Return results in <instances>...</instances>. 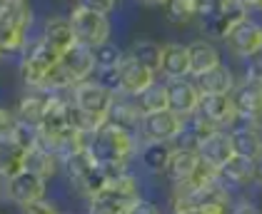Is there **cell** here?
I'll list each match as a JSON object with an SVG mask.
<instances>
[{
  "label": "cell",
  "instance_id": "6da1fadb",
  "mask_svg": "<svg viewBox=\"0 0 262 214\" xmlns=\"http://www.w3.org/2000/svg\"><path fill=\"white\" fill-rule=\"evenodd\" d=\"M135 150H138L135 132L133 130H125L120 125H113V122H105L100 130L88 139V152H90V157L110 177L120 175L122 170H125V164L133 159Z\"/></svg>",
  "mask_w": 262,
  "mask_h": 214
},
{
  "label": "cell",
  "instance_id": "7a4b0ae2",
  "mask_svg": "<svg viewBox=\"0 0 262 214\" xmlns=\"http://www.w3.org/2000/svg\"><path fill=\"white\" fill-rule=\"evenodd\" d=\"M247 10L242 0H222V3H200V22L202 35L210 40H225L235 25H240L242 20H247Z\"/></svg>",
  "mask_w": 262,
  "mask_h": 214
},
{
  "label": "cell",
  "instance_id": "3957f363",
  "mask_svg": "<svg viewBox=\"0 0 262 214\" xmlns=\"http://www.w3.org/2000/svg\"><path fill=\"white\" fill-rule=\"evenodd\" d=\"M70 25H73V33L78 45L85 47H98L102 42H107L110 35V20L107 15H102L98 10H93L88 3H80L70 10Z\"/></svg>",
  "mask_w": 262,
  "mask_h": 214
},
{
  "label": "cell",
  "instance_id": "277c9868",
  "mask_svg": "<svg viewBox=\"0 0 262 214\" xmlns=\"http://www.w3.org/2000/svg\"><path fill=\"white\" fill-rule=\"evenodd\" d=\"M65 167H68V175L73 179V184H75L88 199H95V197L105 189L107 179H110V175L90 157L88 150L73 155L68 162H65Z\"/></svg>",
  "mask_w": 262,
  "mask_h": 214
},
{
  "label": "cell",
  "instance_id": "5b68a950",
  "mask_svg": "<svg viewBox=\"0 0 262 214\" xmlns=\"http://www.w3.org/2000/svg\"><path fill=\"white\" fill-rule=\"evenodd\" d=\"M60 60H62L60 53H58L55 47H50L45 40H40V42L33 47V53L23 60V65H20V75H23V80H25V85L40 87L42 78H45Z\"/></svg>",
  "mask_w": 262,
  "mask_h": 214
},
{
  "label": "cell",
  "instance_id": "8992f818",
  "mask_svg": "<svg viewBox=\"0 0 262 214\" xmlns=\"http://www.w3.org/2000/svg\"><path fill=\"white\" fill-rule=\"evenodd\" d=\"M115 102V95L107 92L102 85H98L95 80H85L78 82L75 90H73V105L88 112V115H98V117H107L110 115V107Z\"/></svg>",
  "mask_w": 262,
  "mask_h": 214
},
{
  "label": "cell",
  "instance_id": "52a82bcc",
  "mask_svg": "<svg viewBox=\"0 0 262 214\" xmlns=\"http://www.w3.org/2000/svg\"><path fill=\"white\" fill-rule=\"evenodd\" d=\"M225 45L235 58L250 60L262 50V25L252 18L242 20L240 25H235L232 33L225 38Z\"/></svg>",
  "mask_w": 262,
  "mask_h": 214
},
{
  "label": "cell",
  "instance_id": "ba28073f",
  "mask_svg": "<svg viewBox=\"0 0 262 214\" xmlns=\"http://www.w3.org/2000/svg\"><path fill=\"white\" fill-rule=\"evenodd\" d=\"M198 157H200L202 164H207L210 170L220 172L222 167L235 157L232 152V137L227 130H215L207 137H202L200 145H198Z\"/></svg>",
  "mask_w": 262,
  "mask_h": 214
},
{
  "label": "cell",
  "instance_id": "9c48e42d",
  "mask_svg": "<svg viewBox=\"0 0 262 214\" xmlns=\"http://www.w3.org/2000/svg\"><path fill=\"white\" fill-rule=\"evenodd\" d=\"M200 98H202V92L198 90V85H195L192 78L170 80L167 82V110L172 115L182 117V120L195 115V110L200 105Z\"/></svg>",
  "mask_w": 262,
  "mask_h": 214
},
{
  "label": "cell",
  "instance_id": "30bf717a",
  "mask_svg": "<svg viewBox=\"0 0 262 214\" xmlns=\"http://www.w3.org/2000/svg\"><path fill=\"white\" fill-rule=\"evenodd\" d=\"M185 130V120L172 115L170 110L155 112V115H145L140 122V132L147 142H175L180 132Z\"/></svg>",
  "mask_w": 262,
  "mask_h": 214
},
{
  "label": "cell",
  "instance_id": "8fae6325",
  "mask_svg": "<svg viewBox=\"0 0 262 214\" xmlns=\"http://www.w3.org/2000/svg\"><path fill=\"white\" fill-rule=\"evenodd\" d=\"M232 107L237 112V120H245L250 125H257L262 117V85L257 82H240L232 90Z\"/></svg>",
  "mask_w": 262,
  "mask_h": 214
},
{
  "label": "cell",
  "instance_id": "7c38bea8",
  "mask_svg": "<svg viewBox=\"0 0 262 214\" xmlns=\"http://www.w3.org/2000/svg\"><path fill=\"white\" fill-rule=\"evenodd\" d=\"M195 117H200L202 122H207L215 130H225L227 125L237 122V112L232 107V100L220 98V95H202L200 105L195 110Z\"/></svg>",
  "mask_w": 262,
  "mask_h": 214
},
{
  "label": "cell",
  "instance_id": "4fadbf2b",
  "mask_svg": "<svg viewBox=\"0 0 262 214\" xmlns=\"http://www.w3.org/2000/svg\"><path fill=\"white\" fill-rule=\"evenodd\" d=\"M118 70H120V95H125V98H140L155 82V73L140 65L138 60H133L130 55H125Z\"/></svg>",
  "mask_w": 262,
  "mask_h": 214
},
{
  "label": "cell",
  "instance_id": "5bb4252c",
  "mask_svg": "<svg viewBox=\"0 0 262 214\" xmlns=\"http://www.w3.org/2000/svg\"><path fill=\"white\" fill-rule=\"evenodd\" d=\"M95 199L113 202V204H118V207H122V209L127 212V207H130V204H135V202L140 199V195H138V182H135V177L127 175V172L113 175L110 179H107L105 189H102Z\"/></svg>",
  "mask_w": 262,
  "mask_h": 214
},
{
  "label": "cell",
  "instance_id": "9a60e30c",
  "mask_svg": "<svg viewBox=\"0 0 262 214\" xmlns=\"http://www.w3.org/2000/svg\"><path fill=\"white\" fill-rule=\"evenodd\" d=\"M8 195H10L13 202H18L20 207L40 202L45 197V179L38 175H30V172H20L13 179H8Z\"/></svg>",
  "mask_w": 262,
  "mask_h": 214
},
{
  "label": "cell",
  "instance_id": "2e32d148",
  "mask_svg": "<svg viewBox=\"0 0 262 214\" xmlns=\"http://www.w3.org/2000/svg\"><path fill=\"white\" fill-rule=\"evenodd\" d=\"M160 73L167 78V82L170 80L190 78V53H187V45H180V42L162 45Z\"/></svg>",
  "mask_w": 262,
  "mask_h": 214
},
{
  "label": "cell",
  "instance_id": "e0dca14e",
  "mask_svg": "<svg viewBox=\"0 0 262 214\" xmlns=\"http://www.w3.org/2000/svg\"><path fill=\"white\" fill-rule=\"evenodd\" d=\"M232 152L235 157L257 162L262 157V132L257 125H242V127H232Z\"/></svg>",
  "mask_w": 262,
  "mask_h": 214
},
{
  "label": "cell",
  "instance_id": "ac0fdd59",
  "mask_svg": "<svg viewBox=\"0 0 262 214\" xmlns=\"http://www.w3.org/2000/svg\"><path fill=\"white\" fill-rule=\"evenodd\" d=\"M187 53H190V78H200L205 73L215 70L222 65L220 50L207 42V40H195L187 45Z\"/></svg>",
  "mask_w": 262,
  "mask_h": 214
},
{
  "label": "cell",
  "instance_id": "d6986e66",
  "mask_svg": "<svg viewBox=\"0 0 262 214\" xmlns=\"http://www.w3.org/2000/svg\"><path fill=\"white\" fill-rule=\"evenodd\" d=\"M42 40H45L50 47H55L60 55H65L70 47H75V45H78L70 20L62 18V15H53V18H48L45 30H42Z\"/></svg>",
  "mask_w": 262,
  "mask_h": 214
},
{
  "label": "cell",
  "instance_id": "ffe728a7",
  "mask_svg": "<svg viewBox=\"0 0 262 214\" xmlns=\"http://www.w3.org/2000/svg\"><path fill=\"white\" fill-rule=\"evenodd\" d=\"M195 85H198V90H200L202 95H220V98H230L232 90L237 87L232 70L225 67V65L210 70V73H205L200 78H195Z\"/></svg>",
  "mask_w": 262,
  "mask_h": 214
},
{
  "label": "cell",
  "instance_id": "44dd1931",
  "mask_svg": "<svg viewBox=\"0 0 262 214\" xmlns=\"http://www.w3.org/2000/svg\"><path fill=\"white\" fill-rule=\"evenodd\" d=\"M142 117L145 115H142L140 105H138V98L115 95V102H113V107H110L107 122L120 125V127H125V130H133V132H135V127H140Z\"/></svg>",
  "mask_w": 262,
  "mask_h": 214
},
{
  "label": "cell",
  "instance_id": "7402d4cb",
  "mask_svg": "<svg viewBox=\"0 0 262 214\" xmlns=\"http://www.w3.org/2000/svg\"><path fill=\"white\" fill-rule=\"evenodd\" d=\"M48 107H50V95L48 92H30L20 100L18 105V112H15V120L18 122H25V125H33L40 130L42 120L48 115Z\"/></svg>",
  "mask_w": 262,
  "mask_h": 214
},
{
  "label": "cell",
  "instance_id": "603a6c76",
  "mask_svg": "<svg viewBox=\"0 0 262 214\" xmlns=\"http://www.w3.org/2000/svg\"><path fill=\"white\" fill-rule=\"evenodd\" d=\"M10 130H13V127H10ZM10 130L0 132V177H3V179H13L15 175H20L23 157H25V152L13 142Z\"/></svg>",
  "mask_w": 262,
  "mask_h": 214
},
{
  "label": "cell",
  "instance_id": "cb8c5ba5",
  "mask_svg": "<svg viewBox=\"0 0 262 214\" xmlns=\"http://www.w3.org/2000/svg\"><path fill=\"white\" fill-rule=\"evenodd\" d=\"M62 65L68 67V73L78 82H85L95 73V58H93V47H85V45H75L70 47L60 60Z\"/></svg>",
  "mask_w": 262,
  "mask_h": 214
},
{
  "label": "cell",
  "instance_id": "d4e9b609",
  "mask_svg": "<svg viewBox=\"0 0 262 214\" xmlns=\"http://www.w3.org/2000/svg\"><path fill=\"white\" fill-rule=\"evenodd\" d=\"M200 164L202 162L195 150H175V152H172V159H170V167H167L165 175L170 177V182H172L175 187H180V184H185L190 177L198 172Z\"/></svg>",
  "mask_w": 262,
  "mask_h": 214
},
{
  "label": "cell",
  "instance_id": "484cf974",
  "mask_svg": "<svg viewBox=\"0 0 262 214\" xmlns=\"http://www.w3.org/2000/svg\"><path fill=\"white\" fill-rule=\"evenodd\" d=\"M172 152H175V147H172L170 142H145L140 150V162L147 172L162 175V172H167V167H170Z\"/></svg>",
  "mask_w": 262,
  "mask_h": 214
},
{
  "label": "cell",
  "instance_id": "4316f807",
  "mask_svg": "<svg viewBox=\"0 0 262 214\" xmlns=\"http://www.w3.org/2000/svg\"><path fill=\"white\" fill-rule=\"evenodd\" d=\"M217 177L222 179V184H232V187H245L255 182V162L242 159V157H232L225 167H222Z\"/></svg>",
  "mask_w": 262,
  "mask_h": 214
},
{
  "label": "cell",
  "instance_id": "83f0119b",
  "mask_svg": "<svg viewBox=\"0 0 262 214\" xmlns=\"http://www.w3.org/2000/svg\"><path fill=\"white\" fill-rule=\"evenodd\" d=\"M133 60H138L140 65H145L147 70H152L155 75L160 73V60H162V45H158L155 40H138L130 53H127Z\"/></svg>",
  "mask_w": 262,
  "mask_h": 214
},
{
  "label": "cell",
  "instance_id": "f1b7e54d",
  "mask_svg": "<svg viewBox=\"0 0 262 214\" xmlns=\"http://www.w3.org/2000/svg\"><path fill=\"white\" fill-rule=\"evenodd\" d=\"M142 115H155V112H165L167 110V82H152L140 98H138Z\"/></svg>",
  "mask_w": 262,
  "mask_h": 214
},
{
  "label": "cell",
  "instance_id": "f546056e",
  "mask_svg": "<svg viewBox=\"0 0 262 214\" xmlns=\"http://www.w3.org/2000/svg\"><path fill=\"white\" fill-rule=\"evenodd\" d=\"M30 20H33V13L23 0H3V10H0L3 25H10L15 30H25L30 25Z\"/></svg>",
  "mask_w": 262,
  "mask_h": 214
},
{
  "label": "cell",
  "instance_id": "4dcf8cb0",
  "mask_svg": "<svg viewBox=\"0 0 262 214\" xmlns=\"http://www.w3.org/2000/svg\"><path fill=\"white\" fill-rule=\"evenodd\" d=\"M23 172H30V175H38L45 179L55 172V157L40 150V147H35V150L25 152V157H23Z\"/></svg>",
  "mask_w": 262,
  "mask_h": 214
},
{
  "label": "cell",
  "instance_id": "1f68e13d",
  "mask_svg": "<svg viewBox=\"0 0 262 214\" xmlns=\"http://www.w3.org/2000/svg\"><path fill=\"white\" fill-rule=\"evenodd\" d=\"M75 85H78V80L68 73V67H65L62 62H58V65L42 78L38 90L48 92V95H58V92H62V90H75Z\"/></svg>",
  "mask_w": 262,
  "mask_h": 214
},
{
  "label": "cell",
  "instance_id": "d6a6232c",
  "mask_svg": "<svg viewBox=\"0 0 262 214\" xmlns=\"http://www.w3.org/2000/svg\"><path fill=\"white\" fill-rule=\"evenodd\" d=\"M93 58H95V70H118L125 60V53L120 50V45L107 40L98 47H93Z\"/></svg>",
  "mask_w": 262,
  "mask_h": 214
},
{
  "label": "cell",
  "instance_id": "836d02e7",
  "mask_svg": "<svg viewBox=\"0 0 262 214\" xmlns=\"http://www.w3.org/2000/svg\"><path fill=\"white\" fill-rule=\"evenodd\" d=\"M167 10V18L175 25H185V22H192L198 20V13H200V3L198 0H172L165 5Z\"/></svg>",
  "mask_w": 262,
  "mask_h": 214
},
{
  "label": "cell",
  "instance_id": "e575fe53",
  "mask_svg": "<svg viewBox=\"0 0 262 214\" xmlns=\"http://www.w3.org/2000/svg\"><path fill=\"white\" fill-rule=\"evenodd\" d=\"M10 135H13V142L20 147L23 152H30V150H35L38 147V142H40V130L38 127H33V125H25V122H13V130H10Z\"/></svg>",
  "mask_w": 262,
  "mask_h": 214
},
{
  "label": "cell",
  "instance_id": "d590c367",
  "mask_svg": "<svg viewBox=\"0 0 262 214\" xmlns=\"http://www.w3.org/2000/svg\"><path fill=\"white\" fill-rule=\"evenodd\" d=\"M25 45V30H15L0 22V53H15Z\"/></svg>",
  "mask_w": 262,
  "mask_h": 214
},
{
  "label": "cell",
  "instance_id": "8d00e7d4",
  "mask_svg": "<svg viewBox=\"0 0 262 214\" xmlns=\"http://www.w3.org/2000/svg\"><path fill=\"white\" fill-rule=\"evenodd\" d=\"M247 65H245V80L247 82H257L262 85V55H252L250 60H245Z\"/></svg>",
  "mask_w": 262,
  "mask_h": 214
},
{
  "label": "cell",
  "instance_id": "74e56055",
  "mask_svg": "<svg viewBox=\"0 0 262 214\" xmlns=\"http://www.w3.org/2000/svg\"><path fill=\"white\" fill-rule=\"evenodd\" d=\"M125 214H162L160 212V207H158V204H152V202H147V199H138V202H135V204H130V207H127V212Z\"/></svg>",
  "mask_w": 262,
  "mask_h": 214
},
{
  "label": "cell",
  "instance_id": "f35d334b",
  "mask_svg": "<svg viewBox=\"0 0 262 214\" xmlns=\"http://www.w3.org/2000/svg\"><path fill=\"white\" fill-rule=\"evenodd\" d=\"M23 214H58L45 199H40V202H33V204H25L23 207Z\"/></svg>",
  "mask_w": 262,
  "mask_h": 214
},
{
  "label": "cell",
  "instance_id": "ab89813d",
  "mask_svg": "<svg viewBox=\"0 0 262 214\" xmlns=\"http://www.w3.org/2000/svg\"><path fill=\"white\" fill-rule=\"evenodd\" d=\"M230 214H262V209L257 204H252V202H240V204H235Z\"/></svg>",
  "mask_w": 262,
  "mask_h": 214
},
{
  "label": "cell",
  "instance_id": "60d3db41",
  "mask_svg": "<svg viewBox=\"0 0 262 214\" xmlns=\"http://www.w3.org/2000/svg\"><path fill=\"white\" fill-rule=\"evenodd\" d=\"M88 5H90L93 10H98V13H102V15H107V13H110V10L115 8V3H95V0H90Z\"/></svg>",
  "mask_w": 262,
  "mask_h": 214
},
{
  "label": "cell",
  "instance_id": "b9f144b4",
  "mask_svg": "<svg viewBox=\"0 0 262 214\" xmlns=\"http://www.w3.org/2000/svg\"><path fill=\"white\" fill-rule=\"evenodd\" d=\"M13 115L10 112H5V110H0V132H5V130H10L13 127Z\"/></svg>",
  "mask_w": 262,
  "mask_h": 214
},
{
  "label": "cell",
  "instance_id": "7bdbcfd3",
  "mask_svg": "<svg viewBox=\"0 0 262 214\" xmlns=\"http://www.w3.org/2000/svg\"><path fill=\"white\" fill-rule=\"evenodd\" d=\"M255 182H260L262 184V157L255 162Z\"/></svg>",
  "mask_w": 262,
  "mask_h": 214
},
{
  "label": "cell",
  "instance_id": "ee69618b",
  "mask_svg": "<svg viewBox=\"0 0 262 214\" xmlns=\"http://www.w3.org/2000/svg\"><path fill=\"white\" fill-rule=\"evenodd\" d=\"M257 127H260V130H262V117H260V122H257Z\"/></svg>",
  "mask_w": 262,
  "mask_h": 214
},
{
  "label": "cell",
  "instance_id": "f6af8a7d",
  "mask_svg": "<svg viewBox=\"0 0 262 214\" xmlns=\"http://www.w3.org/2000/svg\"><path fill=\"white\" fill-rule=\"evenodd\" d=\"M185 214H195V212H185Z\"/></svg>",
  "mask_w": 262,
  "mask_h": 214
},
{
  "label": "cell",
  "instance_id": "bcb514c9",
  "mask_svg": "<svg viewBox=\"0 0 262 214\" xmlns=\"http://www.w3.org/2000/svg\"><path fill=\"white\" fill-rule=\"evenodd\" d=\"M0 10H3V3H0Z\"/></svg>",
  "mask_w": 262,
  "mask_h": 214
},
{
  "label": "cell",
  "instance_id": "7dc6e473",
  "mask_svg": "<svg viewBox=\"0 0 262 214\" xmlns=\"http://www.w3.org/2000/svg\"><path fill=\"white\" fill-rule=\"evenodd\" d=\"M260 55H262V50H260Z\"/></svg>",
  "mask_w": 262,
  "mask_h": 214
},
{
  "label": "cell",
  "instance_id": "c3c4849f",
  "mask_svg": "<svg viewBox=\"0 0 262 214\" xmlns=\"http://www.w3.org/2000/svg\"><path fill=\"white\" fill-rule=\"evenodd\" d=\"M260 132H262V130H260Z\"/></svg>",
  "mask_w": 262,
  "mask_h": 214
}]
</instances>
